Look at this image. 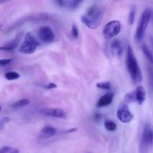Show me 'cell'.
<instances>
[{"label": "cell", "instance_id": "d4e9b609", "mask_svg": "<svg viewBox=\"0 0 153 153\" xmlns=\"http://www.w3.org/2000/svg\"><path fill=\"white\" fill-rule=\"evenodd\" d=\"M10 148V146H2L1 148H0V153H7Z\"/></svg>", "mask_w": 153, "mask_h": 153}, {"label": "cell", "instance_id": "2e32d148", "mask_svg": "<svg viewBox=\"0 0 153 153\" xmlns=\"http://www.w3.org/2000/svg\"><path fill=\"white\" fill-rule=\"evenodd\" d=\"M104 126L105 129H107L109 131H114L117 128V126L115 122L109 120H106L104 123Z\"/></svg>", "mask_w": 153, "mask_h": 153}, {"label": "cell", "instance_id": "1f68e13d", "mask_svg": "<svg viewBox=\"0 0 153 153\" xmlns=\"http://www.w3.org/2000/svg\"><path fill=\"white\" fill-rule=\"evenodd\" d=\"M151 41H152V46H153V37L151 38Z\"/></svg>", "mask_w": 153, "mask_h": 153}, {"label": "cell", "instance_id": "d590c367", "mask_svg": "<svg viewBox=\"0 0 153 153\" xmlns=\"http://www.w3.org/2000/svg\"><path fill=\"white\" fill-rule=\"evenodd\" d=\"M89 153H91V152H89Z\"/></svg>", "mask_w": 153, "mask_h": 153}, {"label": "cell", "instance_id": "d6986e66", "mask_svg": "<svg viewBox=\"0 0 153 153\" xmlns=\"http://www.w3.org/2000/svg\"><path fill=\"white\" fill-rule=\"evenodd\" d=\"M20 77L19 74L16 72H7L4 74V78H5L7 80L9 81H13V80H16V79H18Z\"/></svg>", "mask_w": 153, "mask_h": 153}, {"label": "cell", "instance_id": "7a4b0ae2", "mask_svg": "<svg viewBox=\"0 0 153 153\" xmlns=\"http://www.w3.org/2000/svg\"><path fill=\"white\" fill-rule=\"evenodd\" d=\"M126 63L127 70H128V73L131 76L132 82L134 84L141 82L142 79H143L141 70H140V67H139L137 58L134 55L133 49L130 46H128V49H127Z\"/></svg>", "mask_w": 153, "mask_h": 153}, {"label": "cell", "instance_id": "484cf974", "mask_svg": "<svg viewBox=\"0 0 153 153\" xmlns=\"http://www.w3.org/2000/svg\"><path fill=\"white\" fill-rule=\"evenodd\" d=\"M57 88V85L55 83H49V85L46 87V88L47 90H51V89H55Z\"/></svg>", "mask_w": 153, "mask_h": 153}, {"label": "cell", "instance_id": "44dd1931", "mask_svg": "<svg viewBox=\"0 0 153 153\" xmlns=\"http://www.w3.org/2000/svg\"><path fill=\"white\" fill-rule=\"evenodd\" d=\"M97 88L102 90H110L111 89V83L108 82H100L97 83Z\"/></svg>", "mask_w": 153, "mask_h": 153}, {"label": "cell", "instance_id": "f1b7e54d", "mask_svg": "<svg viewBox=\"0 0 153 153\" xmlns=\"http://www.w3.org/2000/svg\"><path fill=\"white\" fill-rule=\"evenodd\" d=\"M10 1H11V0H0V4H4Z\"/></svg>", "mask_w": 153, "mask_h": 153}, {"label": "cell", "instance_id": "e0dca14e", "mask_svg": "<svg viewBox=\"0 0 153 153\" xmlns=\"http://www.w3.org/2000/svg\"><path fill=\"white\" fill-rule=\"evenodd\" d=\"M142 51H143V54L146 56V58H147L148 61L151 63V64H153V55L152 52H150V50L149 49V48L146 46V45H143L141 47Z\"/></svg>", "mask_w": 153, "mask_h": 153}, {"label": "cell", "instance_id": "9a60e30c", "mask_svg": "<svg viewBox=\"0 0 153 153\" xmlns=\"http://www.w3.org/2000/svg\"><path fill=\"white\" fill-rule=\"evenodd\" d=\"M85 0H67V6L70 10H74L77 9Z\"/></svg>", "mask_w": 153, "mask_h": 153}, {"label": "cell", "instance_id": "30bf717a", "mask_svg": "<svg viewBox=\"0 0 153 153\" xmlns=\"http://www.w3.org/2000/svg\"><path fill=\"white\" fill-rule=\"evenodd\" d=\"M134 101L138 105H143L146 98V91L141 85H138L134 91Z\"/></svg>", "mask_w": 153, "mask_h": 153}, {"label": "cell", "instance_id": "4dcf8cb0", "mask_svg": "<svg viewBox=\"0 0 153 153\" xmlns=\"http://www.w3.org/2000/svg\"><path fill=\"white\" fill-rule=\"evenodd\" d=\"M3 128H4V124H2L0 123V130H2Z\"/></svg>", "mask_w": 153, "mask_h": 153}, {"label": "cell", "instance_id": "e575fe53", "mask_svg": "<svg viewBox=\"0 0 153 153\" xmlns=\"http://www.w3.org/2000/svg\"><path fill=\"white\" fill-rule=\"evenodd\" d=\"M152 19H153V13H152Z\"/></svg>", "mask_w": 153, "mask_h": 153}, {"label": "cell", "instance_id": "9c48e42d", "mask_svg": "<svg viewBox=\"0 0 153 153\" xmlns=\"http://www.w3.org/2000/svg\"><path fill=\"white\" fill-rule=\"evenodd\" d=\"M42 114L51 117L65 119L67 117L66 112L61 108H43L41 110Z\"/></svg>", "mask_w": 153, "mask_h": 153}, {"label": "cell", "instance_id": "4fadbf2b", "mask_svg": "<svg viewBox=\"0 0 153 153\" xmlns=\"http://www.w3.org/2000/svg\"><path fill=\"white\" fill-rule=\"evenodd\" d=\"M111 50L114 55L117 57H120L122 55L123 49L121 42L119 40H114L111 43Z\"/></svg>", "mask_w": 153, "mask_h": 153}, {"label": "cell", "instance_id": "3957f363", "mask_svg": "<svg viewBox=\"0 0 153 153\" xmlns=\"http://www.w3.org/2000/svg\"><path fill=\"white\" fill-rule=\"evenodd\" d=\"M152 11L149 8L145 9L142 13L135 32V40L137 41L140 42L144 37L145 32H146V30L149 25V21L152 18Z\"/></svg>", "mask_w": 153, "mask_h": 153}, {"label": "cell", "instance_id": "52a82bcc", "mask_svg": "<svg viewBox=\"0 0 153 153\" xmlns=\"http://www.w3.org/2000/svg\"><path fill=\"white\" fill-rule=\"evenodd\" d=\"M39 39L43 43H51L55 40V34L52 28L49 26H42L37 31Z\"/></svg>", "mask_w": 153, "mask_h": 153}, {"label": "cell", "instance_id": "ba28073f", "mask_svg": "<svg viewBox=\"0 0 153 153\" xmlns=\"http://www.w3.org/2000/svg\"><path fill=\"white\" fill-rule=\"evenodd\" d=\"M117 117L119 120L123 123H128L131 122L134 118V116L126 104L120 105L117 111Z\"/></svg>", "mask_w": 153, "mask_h": 153}, {"label": "cell", "instance_id": "7402d4cb", "mask_svg": "<svg viewBox=\"0 0 153 153\" xmlns=\"http://www.w3.org/2000/svg\"><path fill=\"white\" fill-rule=\"evenodd\" d=\"M71 34L72 36L74 39H77L78 37H79V29H78L77 26L76 25H72L71 28Z\"/></svg>", "mask_w": 153, "mask_h": 153}, {"label": "cell", "instance_id": "ac0fdd59", "mask_svg": "<svg viewBox=\"0 0 153 153\" xmlns=\"http://www.w3.org/2000/svg\"><path fill=\"white\" fill-rule=\"evenodd\" d=\"M29 104V100L28 99H22V100H18V101L15 102L13 104V108H19L25 107V106L28 105Z\"/></svg>", "mask_w": 153, "mask_h": 153}, {"label": "cell", "instance_id": "83f0119b", "mask_svg": "<svg viewBox=\"0 0 153 153\" xmlns=\"http://www.w3.org/2000/svg\"><path fill=\"white\" fill-rule=\"evenodd\" d=\"M10 121V118L9 117H4V118H1V120H0V123L2 124H4L6 123L9 122Z\"/></svg>", "mask_w": 153, "mask_h": 153}, {"label": "cell", "instance_id": "6da1fadb", "mask_svg": "<svg viewBox=\"0 0 153 153\" xmlns=\"http://www.w3.org/2000/svg\"><path fill=\"white\" fill-rule=\"evenodd\" d=\"M104 11L97 5H92L87 10L81 17V20L88 28L94 30L97 29L101 24L103 19Z\"/></svg>", "mask_w": 153, "mask_h": 153}, {"label": "cell", "instance_id": "5bb4252c", "mask_svg": "<svg viewBox=\"0 0 153 153\" xmlns=\"http://www.w3.org/2000/svg\"><path fill=\"white\" fill-rule=\"evenodd\" d=\"M41 131L45 137H51L56 134L57 129L55 127L51 126H44L42 128Z\"/></svg>", "mask_w": 153, "mask_h": 153}, {"label": "cell", "instance_id": "5b68a950", "mask_svg": "<svg viewBox=\"0 0 153 153\" xmlns=\"http://www.w3.org/2000/svg\"><path fill=\"white\" fill-rule=\"evenodd\" d=\"M39 46H40V43L36 40L35 37L31 33L28 32L25 34L24 41L21 44L19 51L22 53L30 55V54L34 53Z\"/></svg>", "mask_w": 153, "mask_h": 153}, {"label": "cell", "instance_id": "d6a6232c", "mask_svg": "<svg viewBox=\"0 0 153 153\" xmlns=\"http://www.w3.org/2000/svg\"><path fill=\"white\" fill-rule=\"evenodd\" d=\"M1 25H0V31H1Z\"/></svg>", "mask_w": 153, "mask_h": 153}, {"label": "cell", "instance_id": "277c9868", "mask_svg": "<svg viewBox=\"0 0 153 153\" xmlns=\"http://www.w3.org/2000/svg\"><path fill=\"white\" fill-rule=\"evenodd\" d=\"M153 146V126L146 123L143 128L140 143V153H148Z\"/></svg>", "mask_w": 153, "mask_h": 153}, {"label": "cell", "instance_id": "836d02e7", "mask_svg": "<svg viewBox=\"0 0 153 153\" xmlns=\"http://www.w3.org/2000/svg\"><path fill=\"white\" fill-rule=\"evenodd\" d=\"M1 110V106H0V111Z\"/></svg>", "mask_w": 153, "mask_h": 153}, {"label": "cell", "instance_id": "603a6c76", "mask_svg": "<svg viewBox=\"0 0 153 153\" xmlns=\"http://www.w3.org/2000/svg\"><path fill=\"white\" fill-rule=\"evenodd\" d=\"M13 61V59L11 58H3L0 59V67H4V66L8 65Z\"/></svg>", "mask_w": 153, "mask_h": 153}, {"label": "cell", "instance_id": "8992f818", "mask_svg": "<svg viewBox=\"0 0 153 153\" xmlns=\"http://www.w3.org/2000/svg\"><path fill=\"white\" fill-rule=\"evenodd\" d=\"M122 25L120 21L112 20L108 22L103 28V35L105 38L111 39L120 34Z\"/></svg>", "mask_w": 153, "mask_h": 153}, {"label": "cell", "instance_id": "4316f807", "mask_svg": "<svg viewBox=\"0 0 153 153\" xmlns=\"http://www.w3.org/2000/svg\"><path fill=\"white\" fill-rule=\"evenodd\" d=\"M7 153H19V151L17 149H16V148L10 147Z\"/></svg>", "mask_w": 153, "mask_h": 153}, {"label": "cell", "instance_id": "8fae6325", "mask_svg": "<svg viewBox=\"0 0 153 153\" xmlns=\"http://www.w3.org/2000/svg\"><path fill=\"white\" fill-rule=\"evenodd\" d=\"M21 37H22V33H19L16 36L14 39L10 40L7 44L0 46V51H12L16 49L19 45V41L21 40Z\"/></svg>", "mask_w": 153, "mask_h": 153}, {"label": "cell", "instance_id": "cb8c5ba5", "mask_svg": "<svg viewBox=\"0 0 153 153\" xmlns=\"http://www.w3.org/2000/svg\"><path fill=\"white\" fill-rule=\"evenodd\" d=\"M149 81H150V85L153 88V67L150 66L149 67Z\"/></svg>", "mask_w": 153, "mask_h": 153}, {"label": "cell", "instance_id": "f546056e", "mask_svg": "<svg viewBox=\"0 0 153 153\" xmlns=\"http://www.w3.org/2000/svg\"><path fill=\"white\" fill-rule=\"evenodd\" d=\"M94 117H95L96 120H100V118H101V115L97 113V114H95V116H94Z\"/></svg>", "mask_w": 153, "mask_h": 153}, {"label": "cell", "instance_id": "7c38bea8", "mask_svg": "<svg viewBox=\"0 0 153 153\" xmlns=\"http://www.w3.org/2000/svg\"><path fill=\"white\" fill-rule=\"evenodd\" d=\"M114 95L113 93H108V94H105V95L102 96V97L98 100V102H97V107H105V106H108L110 104H111V102H113L114 100Z\"/></svg>", "mask_w": 153, "mask_h": 153}, {"label": "cell", "instance_id": "ffe728a7", "mask_svg": "<svg viewBox=\"0 0 153 153\" xmlns=\"http://www.w3.org/2000/svg\"><path fill=\"white\" fill-rule=\"evenodd\" d=\"M135 14H136V8L135 7L133 6V7L131 8V10H130L129 14H128V24H129L130 25H132V24L134 23V19H135Z\"/></svg>", "mask_w": 153, "mask_h": 153}]
</instances>
